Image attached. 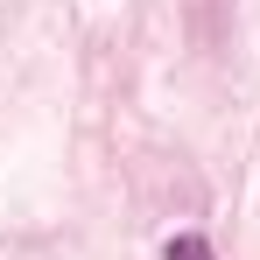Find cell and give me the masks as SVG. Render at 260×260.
Masks as SVG:
<instances>
[{
	"label": "cell",
	"mask_w": 260,
	"mask_h": 260,
	"mask_svg": "<svg viewBox=\"0 0 260 260\" xmlns=\"http://www.w3.org/2000/svg\"><path fill=\"white\" fill-rule=\"evenodd\" d=\"M162 260H211V246L197 239V232H183V239H169V253Z\"/></svg>",
	"instance_id": "1"
}]
</instances>
